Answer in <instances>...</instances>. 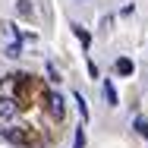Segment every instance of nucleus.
Here are the masks:
<instances>
[{"instance_id":"1","label":"nucleus","mask_w":148,"mask_h":148,"mask_svg":"<svg viewBox=\"0 0 148 148\" xmlns=\"http://www.w3.org/2000/svg\"><path fill=\"white\" fill-rule=\"evenodd\" d=\"M3 139H10V142H16V145H29V136H25L22 129H3Z\"/></svg>"},{"instance_id":"2","label":"nucleus","mask_w":148,"mask_h":148,"mask_svg":"<svg viewBox=\"0 0 148 148\" xmlns=\"http://www.w3.org/2000/svg\"><path fill=\"white\" fill-rule=\"evenodd\" d=\"M114 69H117L120 76H132V69H136V66H132V60H129V57H120L117 63H114Z\"/></svg>"},{"instance_id":"3","label":"nucleus","mask_w":148,"mask_h":148,"mask_svg":"<svg viewBox=\"0 0 148 148\" xmlns=\"http://www.w3.org/2000/svg\"><path fill=\"white\" fill-rule=\"evenodd\" d=\"M16 114V101L13 98H0V117L6 120V117H13Z\"/></svg>"},{"instance_id":"4","label":"nucleus","mask_w":148,"mask_h":148,"mask_svg":"<svg viewBox=\"0 0 148 148\" xmlns=\"http://www.w3.org/2000/svg\"><path fill=\"white\" fill-rule=\"evenodd\" d=\"M104 98H107V104H110V107H117V104H120V101H117V91H114L110 82H104Z\"/></svg>"},{"instance_id":"5","label":"nucleus","mask_w":148,"mask_h":148,"mask_svg":"<svg viewBox=\"0 0 148 148\" xmlns=\"http://www.w3.org/2000/svg\"><path fill=\"white\" fill-rule=\"evenodd\" d=\"M73 32H76V38L82 41V47H88V44H91V35H88L85 29H82V25H73Z\"/></svg>"},{"instance_id":"6","label":"nucleus","mask_w":148,"mask_h":148,"mask_svg":"<svg viewBox=\"0 0 148 148\" xmlns=\"http://www.w3.org/2000/svg\"><path fill=\"white\" fill-rule=\"evenodd\" d=\"M51 110H54V117H63V101H60V95H51Z\"/></svg>"},{"instance_id":"7","label":"nucleus","mask_w":148,"mask_h":148,"mask_svg":"<svg viewBox=\"0 0 148 148\" xmlns=\"http://www.w3.org/2000/svg\"><path fill=\"white\" fill-rule=\"evenodd\" d=\"M136 132H139L142 139H148V120L145 117H136Z\"/></svg>"},{"instance_id":"8","label":"nucleus","mask_w":148,"mask_h":148,"mask_svg":"<svg viewBox=\"0 0 148 148\" xmlns=\"http://www.w3.org/2000/svg\"><path fill=\"white\" fill-rule=\"evenodd\" d=\"M76 104H79V114H82V120H88V104H85V98H82V95H76Z\"/></svg>"},{"instance_id":"9","label":"nucleus","mask_w":148,"mask_h":148,"mask_svg":"<svg viewBox=\"0 0 148 148\" xmlns=\"http://www.w3.org/2000/svg\"><path fill=\"white\" fill-rule=\"evenodd\" d=\"M73 148H85V132H82V126L76 129V145H73Z\"/></svg>"},{"instance_id":"10","label":"nucleus","mask_w":148,"mask_h":148,"mask_svg":"<svg viewBox=\"0 0 148 148\" xmlns=\"http://www.w3.org/2000/svg\"><path fill=\"white\" fill-rule=\"evenodd\" d=\"M19 54H22V47H19V44H10V51H6V57H19Z\"/></svg>"},{"instance_id":"11","label":"nucleus","mask_w":148,"mask_h":148,"mask_svg":"<svg viewBox=\"0 0 148 148\" xmlns=\"http://www.w3.org/2000/svg\"><path fill=\"white\" fill-rule=\"evenodd\" d=\"M19 13H22V16H29V13H32V6H29V0H19Z\"/></svg>"}]
</instances>
